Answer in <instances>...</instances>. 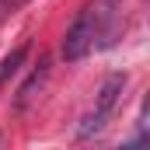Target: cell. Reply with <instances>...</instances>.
<instances>
[{"label": "cell", "instance_id": "6da1fadb", "mask_svg": "<svg viewBox=\"0 0 150 150\" xmlns=\"http://www.w3.org/2000/svg\"><path fill=\"white\" fill-rule=\"evenodd\" d=\"M122 32V0H91L63 35V59L77 63L91 49L112 45Z\"/></svg>", "mask_w": 150, "mask_h": 150}, {"label": "cell", "instance_id": "7a4b0ae2", "mask_svg": "<svg viewBox=\"0 0 150 150\" xmlns=\"http://www.w3.org/2000/svg\"><path fill=\"white\" fill-rule=\"evenodd\" d=\"M122 91H126V74H112L105 77V84L98 87V94H94V105H91V112L80 119V126H77V140H91V136H98L105 126H108V119H112L115 105H119V98H122Z\"/></svg>", "mask_w": 150, "mask_h": 150}, {"label": "cell", "instance_id": "277c9868", "mask_svg": "<svg viewBox=\"0 0 150 150\" xmlns=\"http://www.w3.org/2000/svg\"><path fill=\"white\" fill-rule=\"evenodd\" d=\"M25 56H28V45H18V49H11L0 59V87H7L11 77H18V70L25 67Z\"/></svg>", "mask_w": 150, "mask_h": 150}, {"label": "cell", "instance_id": "3957f363", "mask_svg": "<svg viewBox=\"0 0 150 150\" xmlns=\"http://www.w3.org/2000/svg\"><path fill=\"white\" fill-rule=\"evenodd\" d=\"M45 74H49V59H42V63H38V70H32V77L21 84V91H18V101H14V108H18V112H25V108H28V101L35 98V91L42 87Z\"/></svg>", "mask_w": 150, "mask_h": 150}, {"label": "cell", "instance_id": "5b68a950", "mask_svg": "<svg viewBox=\"0 0 150 150\" xmlns=\"http://www.w3.org/2000/svg\"><path fill=\"white\" fill-rule=\"evenodd\" d=\"M25 4H32V0H0V18H7V14H14V11H21Z\"/></svg>", "mask_w": 150, "mask_h": 150}]
</instances>
